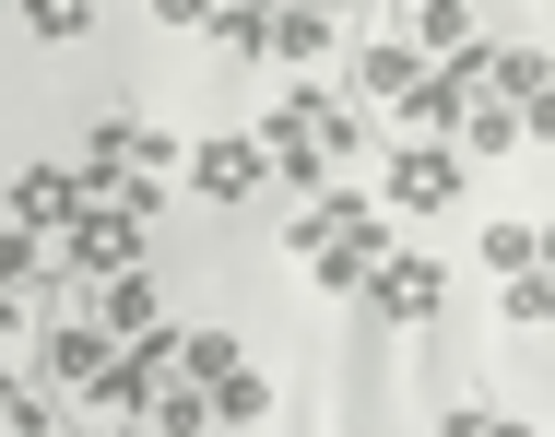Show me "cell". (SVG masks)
Returning a JSON list of instances; mask_svg holds the SVG:
<instances>
[{"instance_id": "6da1fadb", "label": "cell", "mask_w": 555, "mask_h": 437, "mask_svg": "<svg viewBox=\"0 0 555 437\" xmlns=\"http://www.w3.org/2000/svg\"><path fill=\"white\" fill-rule=\"evenodd\" d=\"M354 130H366V118L343 107V95H320V83H296L284 107L260 118V166H272L284 190H332V178H343V154H354Z\"/></svg>"}, {"instance_id": "7a4b0ae2", "label": "cell", "mask_w": 555, "mask_h": 437, "mask_svg": "<svg viewBox=\"0 0 555 437\" xmlns=\"http://www.w3.org/2000/svg\"><path fill=\"white\" fill-rule=\"evenodd\" d=\"M142 260V214H118V202H83V214L60 224V272L72 284H95V272H130Z\"/></svg>"}, {"instance_id": "3957f363", "label": "cell", "mask_w": 555, "mask_h": 437, "mask_svg": "<svg viewBox=\"0 0 555 437\" xmlns=\"http://www.w3.org/2000/svg\"><path fill=\"white\" fill-rule=\"evenodd\" d=\"M378 202H390V214H449V202H461V142H402V154L378 166Z\"/></svg>"}, {"instance_id": "277c9868", "label": "cell", "mask_w": 555, "mask_h": 437, "mask_svg": "<svg viewBox=\"0 0 555 437\" xmlns=\"http://www.w3.org/2000/svg\"><path fill=\"white\" fill-rule=\"evenodd\" d=\"M118 367V331L107 320H60V331H36V378H60L72 402H95V378Z\"/></svg>"}, {"instance_id": "5b68a950", "label": "cell", "mask_w": 555, "mask_h": 437, "mask_svg": "<svg viewBox=\"0 0 555 437\" xmlns=\"http://www.w3.org/2000/svg\"><path fill=\"white\" fill-rule=\"evenodd\" d=\"M438 296H449V272H438V260H414V248H378V272H366V308H378V320L426 331V320H438Z\"/></svg>"}, {"instance_id": "8992f818", "label": "cell", "mask_w": 555, "mask_h": 437, "mask_svg": "<svg viewBox=\"0 0 555 437\" xmlns=\"http://www.w3.org/2000/svg\"><path fill=\"white\" fill-rule=\"evenodd\" d=\"M166 166H178V154H166L142 118H118V107L83 130V190H107V178H166Z\"/></svg>"}, {"instance_id": "52a82bcc", "label": "cell", "mask_w": 555, "mask_h": 437, "mask_svg": "<svg viewBox=\"0 0 555 437\" xmlns=\"http://www.w3.org/2000/svg\"><path fill=\"white\" fill-rule=\"evenodd\" d=\"M83 202H95V190H83V166H24V178H12V224H36V236H60Z\"/></svg>"}, {"instance_id": "ba28073f", "label": "cell", "mask_w": 555, "mask_h": 437, "mask_svg": "<svg viewBox=\"0 0 555 437\" xmlns=\"http://www.w3.org/2000/svg\"><path fill=\"white\" fill-rule=\"evenodd\" d=\"M190 190L202 202H248V190H272V166H260V142H202L190 154Z\"/></svg>"}, {"instance_id": "9c48e42d", "label": "cell", "mask_w": 555, "mask_h": 437, "mask_svg": "<svg viewBox=\"0 0 555 437\" xmlns=\"http://www.w3.org/2000/svg\"><path fill=\"white\" fill-rule=\"evenodd\" d=\"M83 296H95V320H107L118 343H142V331H166V320H154V272H142V260H130V272H95Z\"/></svg>"}, {"instance_id": "30bf717a", "label": "cell", "mask_w": 555, "mask_h": 437, "mask_svg": "<svg viewBox=\"0 0 555 437\" xmlns=\"http://www.w3.org/2000/svg\"><path fill=\"white\" fill-rule=\"evenodd\" d=\"M272 60H284L296 83H320V72H332V12H296V0H272Z\"/></svg>"}, {"instance_id": "8fae6325", "label": "cell", "mask_w": 555, "mask_h": 437, "mask_svg": "<svg viewBox=\"0 0 555 437\" xmlns=\"http://www.w3.org/2000/svg\"><path fill=\"white\" fill-rule=\"evenodd\" d=\"M414 72H426V48H402V36H366V48H354V95H378V107H402Z\"/></svg>"}, {"instance_id": "7c38bea8", "label": "cell", "mask_w": 555, "mask_h": 437, "mask_svg": "<svg viewBox=\"0 0 555 437\" xmlns=\"http://www.w3.org/2000/svg\"><path fill=\"white\" fill-rule=\"evenodd\" d=\"M202 414H214V426H272V378H260V367H224L214 390H202Z\"/></svg>"}, {"instance_id": "4fadbf2b", "label": "cell", "mask_w": 555, "mask_h": 437, "mask_svg": "<svg viewBox=\"0 0 555 437\" xmlns=\"http://www.w3.org/2000/svg\"><path fill=\"white\" fill-rule=\"evenodd\" d=\"M449 142H461V154H520V142H532V118H520V107H496V95H473Z\"/></svg>"}, {"instance_id": "5bb4252c", "label": "cell", "mask_w": 555, "mask_h": 437, "mask_svg": "<svg viewBox=\"0 0 555 437\" xmlns=\"http://www.w3.org/2000/svg\"><path fill=\"white\" fill-rule=\"evenodd\" d=\"M214 48H224V60H272V0H224Z\"/></svg>"}, {"instance_id": "9a60e30c", "label": "cell", "mask_w": 555, "mask_h": 437, "mask_svg": "<svg viewBox=\"0 0 555 437\" xmlns=\"http://www.w3.org/2000/svg\"><path fill=\"white\" fill-rule=\"evenodd\" d=\"M224 367H248V343H236V331H178V378H190V390H214Z\"/></svg>"}, {"instance_id": "2e32d148", "label": "cell", "mask_w": 555, "mask_h": 437, "mask_svg": "<svg viewBox=\"0 0 555 437\" xmlns=\"http://www.w3.org/2000/svg\"><path fill=\"white\" fill-rule=\"evenodd\" d=\"M414 48H426V60H461V48H473V0H426V12H414Z\"/></svg>"}, {"instance_id": "e0dca14e", "label": "cell", "mask_w": 555, "mask_h": 437, "mask_svg": "<svg viewBox=\"0 0 555 437\" xmlns=\"http://www.w3.org/2000/svg\"><path fill=\"white\" fill-rule=\"evenodd\" d=\"M296 260H308V272H320L332 296H366V272H378V260H366V248H343V236H320V248H296Z\"/></svg>"}, {"instance_id": "ac0fdd59", "label": "cell", "mask_w": 555, "mask_h": 437, "mask_svg": "<svg viewBox=\"0 0 555 437\" xmlns=\"http://www.w3.org/2000/svg\"><path fill=\"white\" fill-rule=\"evenodd\" d=\"M485 272H544V236H532V224H496V236H485Z\"/></svg>"}, {"instance_id": "d6986e66", "label": "cell", "mask_w": 555, "mask_h": 437, "mask_svg": "<svg viewBox=\"0 0 555 437\" xmlns=\"http://www.w3.org/2000/svg\"><path fill=\"white\" fill-rule=\"evenodd\" d=\"M24 24H36V36H48V48H72V36H83V24H95V0H24Z\"/></svg>"}, {"instance_id": "ffe728a7", "label": "cell", "mask_w": 555, "mask_h": 437, "mask_svg": "<svg viewBox=\"0 0 555 437\" xmlns=\"http://www.w3.org/2000/svg\"><path fill=\"white\" fill-rule=\"evenodd\" d=\"M555 320V284L544 272H508V331H544Z\"/></svg>"}, {"instance_id": "44dd1931", "label": "cell", "mask_w": 555, "mask_h": 437, "mask_svg": "<svg viewBox=\"0 0 555 437\" xmlns=\"http://www.w3.org/2000/svg\"><path fill=\"white\" fill-rule=\"evenodd\" d=\"M214 12L224 0H154V24H178V36H214Z\"/></svg>"}, {"instance_id": "7402d4cb", "label": "cell", "mask_w": 555, "mask_h": 437, "mask_svg": "<svg viewBox=\"0 0 555 437\" xmlns=\"http://www.w3.org/2000/svg\"><path fill=\"white\" fill-rule=\"evenodd\" d=\"M296 12H332V0H296Z\"/></svg>"}]
</instances>
